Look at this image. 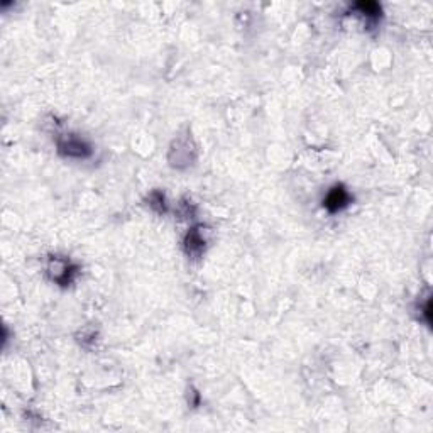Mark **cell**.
Returning a JSON list of instances; mask_svg holds the SVG:
<instances>
[{"label":"cell","instance_id":"cell-1","mask_svg":"<svg viewBox=\"0 0 433 433\" xmlns=\"http://www.w3.org/2000/svg\"><path fill=\"white\" fill-rule=\"evenodd\" d=\"M347 202H348V195L346 193V190H344L342 186H337L328 193L327 200H325V207L330 212H337L342 207H346Z\"/></svg>","mask_w":433,"mask_h":433},{"label":"cell","instance_id":"cell-2","mask_svg":"<svg viewBox=\"0 0 433 433\" xmlns=\"http://www.w3.org/2000/svg\"><path fill=\"white\" fill-rule=\"evenodd\" d=\"M63 149H68V154H76V156H82L83 154V144L82 142H68L66 146H61Z\"/></svg>","mask_w":433,"mask_h":433}]
</instances>
